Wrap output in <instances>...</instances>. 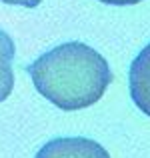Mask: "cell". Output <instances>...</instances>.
Here are the masks:
<instances>
[{
    "instance_id": "obj_6",
    "label": "cell",
    "mask_w": 150,
    "mask_h": 158,
    "mask_svg": "<svg viewBox=\"0 0 150 158\" xmlns=\"http://www.w3.org/2000/svg\"><path fill=\"white\" fill-rule=\"evenodd\" d=\"M104 4H114V6H128V4H138L142 0H100Z\"/></svg>"
},
{
    "instance_id": "obj_2",
    "label": "cell",
    "mask_w": 150,
    "mask_h": 158,
    "mask_svg": "<svg viewBox=\"0 0 150 158\" xmlns=\"http://www.w3.org/2000/svg\"><path fill=\"white\" fill-rule=\"evenodd\" d=\"M36 158H110V154L96 140L68 136L50 140L38 150Z\"/></svg>"
},
{
    "instance_id": "obj_5",
    "label": "cell",
    "mask_w": 150,
    "mask_h": 158,
    "mask_svg": "<svg viewBox=\"0 0 150 158\" xmlns=\"http://www.w3.org/2000/svg\"><path fill=\"white\" fill-rule=\"evenodd\" d=\"M4 4H18V6H26V8H36L42 0H2Z\"/></svg>"
},
{
    "instance_id": "obj_3",
    "label": "cell",
    "mask_w": 150,
    "mask_h": 158,
    "mask_svg": "<svg viewBox=\"0 0 150 158\" xmlns=\"http://www.w3.org/2000/svg\"><path fill=\"white\" fill-rule=\"evenodd\" d=\"M130 96L134 104L150 116V44L130 64Z\"/></svg>"
},
{
    "instance_id": "obj_4",
    "label": "cell",
    "mask_w": 150,
    "mask_h": 158,
    "mask_svg": "<svg viewBox=\"0 0 150 158\" xmlns=\"http://www.w3.org/2000/svg\"><path fill=\"white\" fill-rule=\"evenodd\" d=\"M12 58H14V42L6 32L0 30V102L6 100L14 88Z\"/></svg>"
},
{
    "instance_id": "obj_1",
    "label": "cell",
    "mask_w": 150,
    "mask_h": 158,
    "mask_svg": "<svg viewBox=\"0 0 150 158\" xmlns=\"http://www.w3.org/2000/svg\"><path fill=\"white\" fill-rule=\"evenodd\" d=\"M36 90L62 110L96 104L112 82V70L102 54L82 42H64L28 66Z\"/></svg>"
}]
</instances>
